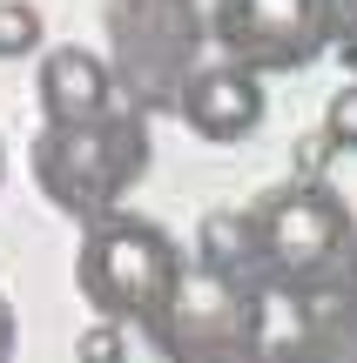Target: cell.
Returning <instances> with one entry per match:
<instances>
[{
  "label": "cell",
  "mask_w": 357,
  "mask_h": 363,
  "mask_svg": "<svg viewBox=\"0 0 357 363\" xmlns=\"http://www.w3.org/2000/svg\"><path fill=\"white\" fill-rule=\"evenodd\" d=\"M182 121L209 142H236L263 121V81L250 67H202L182 88Z\"/></svg>",
  "instance_id": "8992f818"
},
{
  "label": "cell",
  "mask_w": 357,
  "mask_h": 363,
  "mask_svg": "<svg viewBox=\"0 0 357 363\" xmlns=\"http://www.w3.org/2000/svg\"><path fill=\"white\" fill-rule=\"evenodd\" d=\"M7 350H13V316H7V303H0V363H7Z\"/></svg>",
  "instance_id": "8fae6325"
},
{
  "label": "cell",
  "mask_w": 357,
  "mask_h": 363,
  "mask_svg": "<svg viewBox=\"0 0 357 363\" xmlns=\"http://www.w3.org/2000/svg\"><path fill=\"white\" fill-rule=\"evenodd\" d=\"M115 108V74L88 48H54L40 67V115L48 128H94Z\"/></svg>",
  "instance_id": "5b68a950"
},
{
  "label": "cell",
  "mask_w": 357,
  "mask_h": 363,
  "mask_svg": "<svg viewBox=\"0 0 357 363\" xmlns=\"http://www.w3.org/2000/svg\"><path fill=\"white\" fill-rule=\"evenodd\" d=\"M40 48V13L27 0H0V61H21Z\"/></svg>",
  "instance_id": "52a82bcc"
},
{
  "label": "cell",
  "mask_w": 357,
  "mask_h": 363,
  "mask_svg": "<svg viewBox=\"0 0 357 363\" xmlns=\"http://www.w3.org/2000/svg\"><path fill=\"white\" fill-rule=\"evenodd\" d=\"M337 54H344V67H351V74H357V21L344 27V34H337Z\"/></svg>",
  "instance_id": "30bf717a"
},
{
  "label": "cell",
  "mask_w": 357,
  "mask_h": 363,
  "mask_svg": "<svg viewBox=\"0 0 357 363\" xmlns=\"http://www.w3.org/2000/svg\"><path fill=\"white\" fill-rule=\"evenodd\" d=\"M216 34L243 67H304L331 40V0H216Z\"/></svg>",
  "instance_id": "277c9868"
},
{
  "label": "cell",
  "mask_w": 357,
  "mask_h": 363,
  "mask_svg": "<svg viewBox=\"0 0 357 363\" xmlns=\"http://www.w3.org/2000/svg\"><path fill=\"white\" fill-rule=\"evenodd\" d=\"M263 262L283 283H331L351 262V216L331 202L324 189H283L256 208L250 222Z\"/></svg>",
  "instance_id": "3957f363"
},
{
  "label": "cell",
  "mask_w": 357,
  "mask_h": 363,
  "mask_svg": "<svg viewBox=\"0 0 357 363\" xmlns=\"http://www.w3.org/2000/svg\"><path fill=\"white\" fill-rule=\"evenodd\" d=\"M75 283L108 323H169L182 296V256L155 222H101L75 256Z\"/></svg>",
  "instance_id": "6da1fadb"
},
{
  "label": "cell",
  "mask_w": 357,
  "mask_h": 363,
  "mask_svg": "<svg viewBox=\"0 0 357 363\" xmlns=\"http://www.w3.org/2000/svg\"><path fill=\"white\" fill-rule=\"evenodd\" d=\"M81 363H121V337H115V323H94L88 337H81Z\"/></svg>",
  "instance_id": "9c48e42d"
},
{
  "label": "cell",
  "mask_w": 357,
  "mask_h": 363,
  "mask_svg": "<svg viewBox=\"0 0 357 363\" xmlns=\"http://www.w3.org/2000/svg\"><path fill=\"white\" fill-rule=\"evenodd\" d=\"M142 169H148V135H142L135 115H108V121H94V128H54V135H40V148H34L40 189L61 208H75V216L108 208Z\"/></svg>",
  "instance_id": "7a4b0ae2"
},
{
  "label": "cell",
  "mask_w": 357,
  "mask_h": 363,
  "mask_svg": "<svg viewBox=\"0 0 357 363\" xmlns=\"http://www.w3.org/2000/svg\"><path fill=\"white\" fill-rule=\"evenodd\" d=\"M324 135H331L337 148H357V81L331 94V115H324Z\"/></svg>",
  "instance_id": "ba28073f"
}]
</instances>
